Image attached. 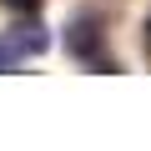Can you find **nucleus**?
Masks as SVG:
<instances>
[{
    "label": "nucleus",
    "mask_w": 151,
    "mask_h": 151,
    "mask_svg": "<svg viewBox=\"0 0 151 151\" xmlns=\"http://www.w3.org/2000/svg\"><path fill=\"white\" fill-rule=\"evenodd\" d=\"M70 50L81 55V60H91V65H101V70H116V60L101 50V30H96V20H76V25H70Z\"/></svg>",
    "instance_id": "f257e3e1"
},
{
    "label": "nucleus",
    "mask_w": 151,
    "mask_h": 151,
    "mask_svg": "<svg viewBox=\"0 0 151 151\" xmlns=\"http://www.w3.org/2000/svg\"><path fill=\"white\" fill-rule=\"evenodd\" d=\"M45 45V35H20V40H0V70H15L25 55H35Z\"/></svg>",
    "instance_id": "f03ea898"
},
{
    "label": "nucleus",
    "mask_w": 151,
    "mask_h": 151,
    "mask_svg": "<svg viewBox=\"0 0 151 151\" xmlns=\"http://www.w3.org/2000/svg\"><path fill=\"white\" fill-rule=\"evenodd\" d=\"M5 5H10V10H35L40 0H5Z\"/></svg>",
    "instance_id": "7ed1b4c3"
},
{
    "label": "nucleus",
    "mask_w": 151,
    "mask_h": 151,
    "mask_svg": "<svg viewBox=\"0 0 151 151\" xmlns=\"http://www.w3.org/2000/svg\"><path fill=\"white\" fill-rule=\"evenodd\" d=\"M146 50H151V20H146Z\"/></svg>",
    "instance_id": "20e7f679"
}]
</instances>
